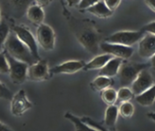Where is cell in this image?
Wrapping results in <instances>:
<instances>
[{"instance_id": "6da1fadb", "label": "cell", "mask_w": 155, "mask_h": 131, "mask_svg": "<svg viewBox=\"0 0 155 131\" xmlns=\"http://www.w3.org/2000/svg\"><path fill=\"white\" fill-rule=\"evenodd\" d=\"M74 36L78 42L92 55H96L100 48L101 34L93 21L75 20Z\"/></svg>"}, {"instance_id": "83f0119b", "label": "cell", "mask_w": 155, "mask_h": 131, "mask_svg": "<svg viewBox=\"0 0 155 131\" xmlns=\"http://www.w3.org/2000/svg\"><path fill=\"white\" fill-rule=\"evenodd\" d=\"M12 97H13V93L10 91V89L7 88V87L0 81V98L5 100H11Z\"/></svg>"}, {"instance_id": "ffe728a7", "label": "cell", "mask_w": 155, "mask_h": 131, "mask_svg": "<svg viewBox=\"0 0 155 131\" xmlns=\"http://www.w3.org/2000/svg\"><path fill=\"white\" fill-rule=\"evenodd\" d=\"M114 81L112 78L109 77H105V76H101L99 75L97 78H95L93 82L90 84L91 88L97 92H101L104 89L110 88L114 85Z\"/></svg>"}, {"instance_id": "30bf717a", "label": "cell", "mask_w": 155, "mask_h": 131, "mask_svg": "<svg viewBox=\"0 0 155 131\" xmlns=\"http://www.w3.org/2000/svg\"><path fill=\"white\" fill-rule=\"evenodd\" d=\"M100 48L104 53L110 54L113 57H119L124 60L130 59L134 53V49L133 48V47L124 46L121 44H115V43H109L105 41L103 43L101 42Z\"/></svg>"}, {"instance_id": "9c48e42d", "label": "cell", "mask_w": 155, "mask_h": 131, "mask_svg": "<svg viewBox=\"0 0 155 131\" xmlns=\"http://www.w3.org/2000/svg\"><path fill=\"white\" fill-rule=\"evenodd\" d=\"M33 107L32 102L28 99L24 89H20L13 95L10 100V110L13 116L21 117Z\"/></svg>"}, {"instance_id": "2e32d148", "label": "cell", "mask_w": 155, "mask_h": 131, "mask_svg": "<svg viewBox=\"0 0 155 131\" xmlns=\"http://www.w3.org/2000/svg\"><path fill=\"white\" fill-rule=\"evenodd\" d=\"M86 11L99 18H107V17L112 16L114 14V11L110 10L107 7V5L104 2V0H99L94 5L88 7L86 9Z\"/></svg>"}, {"instance_id": "e575fe53", "label": "cell", "mask_w": 155, "mask_h": 131, "mask_svg": "<svg viewBox=\"0 0 155 131\" xmlns=\"http://www.w3.org/2000/svg\"><path fill=\"white\" fill-rule=\"evenodd\" d=\"M80 2H81V0H66V3L70 7H74V6L77 7V5H79Z\"/></svg>"}, {"instance_id": "4fadbf2b", "label": "cell", "mask_w": 155, "mask_h": 131, "mask_svg": "<svg viewBox=\"0 0 155 131\" xmlns=\"http://www.w3.org/2000/svg\"><path fill=\"white\" fill-rule=\"evenodd\" d=\"M139 56L144 59H150L155 54V35L145 33L138 46Z\"/></svg>"}, {"instance_id": "7402d4cb", "label": "cell", "mask_w": 155, "mask_h": 131, "mask_svg": "<svg viewBox=\"0 0 155 131\" xmlns=\"http://www.w3.org/2000/svg\"><path fill=\"white\" fill-rule=\"evenodd\" d=\"M64 118H65L66 119L70 120V121L74 124L75 130H89V129H91L83 121L82 119H79V118L75 117V116L73 115L72 113H69V112L65 113Z\"/></svg>"}, {"instance_id": "7c38bea8", "label": "cell", "mask_w": 155, "mask_h": 131, "mask_svg": "<svg viewBox=\"0 0 155 131\" xmlns=\"http://www.w3.org/2000/svg\"><path fill=\"white\" fill-rule=\"evenodd\" d=\"M85 62L83 60H69L59 64L50 69L51 74H74L84 70Z\"/></svg>"}, {"instance_id": "4316f807", "label": "cell", "mask_w": 155, "mask_h": 131, "mask_svg": "<svg viewBox=\"0 0 155 131\" xmlns=\"http://www.w3.org/2000/svg\"><path fill=\"white\" fill-rule=\"evenodd\" d=\"M82 119H83V121H84V122L92 130L105 131L107 129L106 128H104V127H103L102 125H100V124L94 122L92 119H90V118H88V117H84V118H83Z\"/></svg>"}, {"instance_id": "ac0fdd59", "label": "cell", "mask_w": 155, "mask_h": 131, "mask_svg": "<svg viewBox=\"0 0 155 131\" xmlns=\"http://www.w3.org/2000/svg\"><path fill=\"white\" fill-rule=\"evenodd\" d=\"M114 57L110 54L104 53V55L96 56L94 58H93L90 62L86 63L84 70H94V69H101L105 66V64L112 59Z\"/></svg>"}, {"instance_id": "8d00e7d4", "label": "cell", "mask_w": 155, "mask_h": 131, "mask_svg": "<svg viewBox=\"0 0 155 131\" xmlns=\"http://www.w3.org/2000/svg\"><path fill=\"white\" fill-rule=\"evenodd\" d=\"M150 66L153 68V70L155 71V54L150 58Z\"/></svg>"}, {"instance_id": "4dcf8cb0", "label": "cell", "mask_w": 155, "mask_h": 131, "mask_svg": "<svg viewBox=\"0 0 155 131\" xmlns=\"http://www.w3.org/2000/svg\"><path fill=\"white\" fill-rule=\"evenodd\" d=\"M121 1L122 0H104L105 5H107V7L112 11H114L120 5Z\"/></svg>"}, {"instance_id": "f1b7e54d", "label": "cell", "mask_w": 155, "mask_h": 131, "mask_svg": "<svg viewBox=\"0 0 155 131\" xmlns=\"http://www.w3.org/2000/svg\"><path fill=\"white\" fill-rule=\"evenodd\" d=\"M9 1L15 8L19 10L28 7V4L31 2V0H9Z\"/></svg>"}, {"instance_id": "d6a6232c", "label": "cell", "mask_w": 155, "mask_h": 131, "mask_svg": "<svg viewBox=\"0 0 155 131\" xmlns=\"http://www.w3.org/2000/svg\"><path fill=\"white\" fill-rule=\"evenodd\" d=\"M34 1H35V3L36 5H40L42 7H45V6L48 5L51 3L52 0H34Z\"/></svg>"}, {"instance_id": "f35d334b", "label": "cell", "mask_w": 155, "mask_h": 131, "mask_svg": "<svg viewBox=\"0 0 155 131\" xmlns=\"http://www.w3.org/2000/svg\"><path fill=\"white\" fill-rule=\"evenodd\" d=\"M1 20L2 19H1V8H0V22H1Z\"/></svg>"}, {"instance_id": "8992f818", "label": "cell", "mask_w": 155, "mask_h": 131, "mask_svg": "<svg viewBox=\"0 0 155 131\" xmlns=\"http://www.w3.org/2000/svg\"><path fill=\"white\" fill-rule=\"evenodd\" d=\"M13 32L16 35L20 41H22L29 48L35 59H40L38 52V44L35 36L32 34L30 29L25 26H15L13 27Z\"/></svg>"}, {"instance_id": "603a6c76", "label": "cell", "mask_w": 155, "mask_h": 131, "mask_svg": "<svg viewBox=\"0 0 155 131\" xmlns=\"http://www.w3.org/2000/svg\"><path fill=\"white\" fill-rule=\"evenodd\" d=\"M134 97V94L129 87H122L117 91V102H125L130 101Z\"/></svg>"}, {"instance_id": "44dd1931", "label": "cell", "mask_w": 155, "mask_h": 131, "mask_svg": "<svg viewBox=\"0 0 155 131\" xmlns=\"http://www.w3.org/2000/svg\"><path fill=\"white\" fill-rule=\"evenodd\" d=\"M102 100L108 106L114 105L117 102V91L113 88H107L101 91Z\"/></svg>"}, {"instance_id": "8fae6325", "label": "cell", "mask_w": 155, "mask_h": 131, "mask_svg": "<svg viewBox=\"0 0 155 131\" xmlns=\"http://www.w3.org/2000/svg\"><path fill=\"white\" fill-rule=\"evenodd\" d=\"M153 84H154L153 78L147 67V68L143 69L139 73L138 77L132 84L131 88H132L134 96H138V95L143 93L149 88H151Z\"/></svg>"}, {"instance_id": "d4e9b609", "label": "cell", "mask_w": 155, "mask_h": 131, "mask_svg": "<svg viewBox=\"0 0 155 131\" xmlns=\"http://www.w3.org/2000/svg\"><path fill=\"white\" fill-rule=\"evenodd\" d=\"M9 33H10V29H9L8 25L4 20H1L0 22V51L5 46V43L8 37Z\"/></svg>"}, {"instance_id": "9a60e30c", "label": "cell", "mask_w": 155, "mask_h": 131, "mask_svg": "<svg viewBox=\"0 0 155 131\" xmlns=\"http://www.w3.org/2000/svg\"><path fill=\"white\" fill-rule=\"evenodd\" d=\"M123 61H124V59L114 57L112 59H110L105 64V66L104 67L99 69V75L109 77V78H114V77L117 76Z\"/></svg>"}, {"instance_id": "52a82bcc", "label": "cell", "mask_w": 155, "mask_h": 131, "mask_svg": "<svg viewBox=\"0 0 155 131\" xmlns=\"http://www.w3.org/2000/svg\"><path fill=\"white\" fill-rule=\"evenodd\" d=\"M50 69L46 59L40 58L28 66L27 78L31 81H45L50 78Z\"/></svg>"}, {"instance_id": "5bb4252c", "label": "cell", "mask_w": 155, "mask_h": 131, "mask_svg": "<svg viewBox=\"0 0 155 131\" xmlns=\"http://www.w3.org/2000/svg\"><path fill=\"white\" fill-rule=\"evenodd\" d=\"M26 18L29 22H31L35 26H39L45 21V11L42 6L35 4L32 5H29L26 8Z\"/></svg>"}, {"instance_id": "e0dca14e", "label": "cell", "mask_w": 155, "mask_h": 131, "mask_svg": "<svg viewBox=\"0 0 155 131\" xmlns=\"http://www.w3.org/2000/svg\"><path fill=\"white\" fill-rule=\"evenodd\" d=\"M118 115H119V109L115 105H110L107 107L106 111H105V116H104V123L106 127V129L114 130L116 122L118 119Z\"/></svg>"}, {"instance_id": "484cf974", "label": "cell", "mask_w": 155, "mask_h": 131, "mask_svg": "<svg viewBox=\"0 0 155 131\" xmlns=\"http://www.w3.org/2000/svg\"><path fill=\"white\" fill-rule=\"evenodd\" d=\"M9 73V63L5 56V52L0 51V74Z\"/></svg>"}, {"instance_id": "5b68a950", "label": "cell", "mask_w": 155, "mask_h": 131, "mask_svg": "<svg viewBox=\"0 0 155 131\" xmlns=\"http://www.w3.org/2000/svg\"><path fill=\"white\" fill-rule=\"evenodd\" d=\"M6 58L9 63V77L13 83L20 85L27 79V69L28 64L18 59L14 58L5 52Z\"/></svg>"}, {"instance_id": "836d02e7", "label": "cell", "mask_w": 155, "mask_h": 131, "mask_svg": "<svg viewBox=\"0 0 155 131\" xmlns=\"http://www.w3.org/2000/svg\"><path fill=\"white\" fill-rule=\"evenodd\" d=\"M146 5L155 13V0H144Z\"/></svg>"}, {"instance_id": "74e56055", "label": "cell", "mask_w": 155, "mask_h": 131, "mask_svg": "<svg viewBox=\"0 0 155 131\" xmlns=\"http://www.w3.org/2000/svg\"><path fill=\"white\" fill-rule=\"evenodd\" d=\"M147 117H148L150 119H152L153 121H154L155 122V112H149V113L147 114Z\"/></svg>"}, {"instance_id": "ba28073f", "label": "cell", "mask_w": 155, "mask_h": 131, "mask_svg": "<svg viewBox=\"0 0 155 131\" xmlns=\"http://www.w3.org/2000/svg\"><path fill=\"white\" fill-rule=\"evenodd\" d=\"M35 38L38 46H40L43 49L50 51L54 48L55 33L49 25L42 23L37 26Z\"/></svg>"}, {"instance_id": "277c9868", "label": "cell", "mask_w": 155, "mask_h": 131, "mask_svg": "<svg viewBox=\"0 0 155 131\" xmlns=\"http://www.w3.org/2000/svg\"><path fill=\"white\" fill-rule=\"evenodd\" d=\"M144 35L145 32L143 31L142 29L138 31H130V30L118 31L107 36L104 39V41L109 43H115V44L133 47L135 44L139 43Z\"/></svg>"}, {"instance_id": "cb8c5ba5", "label": "cell", "mask_w": 155, "mask_h": 131, "mask_svg": "<svg viewBox=\"0 0 155 131\" xmlns=\"http://www.w3.org/2000/svg\"><path fill=\"white\" fill-rule=\"evenodd\" d=\"M134 113V107L130 101L122 102L120 108H119V114L124 119H130L133 117Z\"/></svg>"}, {"instance_id": "d590c367", "label": "cell", "mask_w": 155, "mask_h": 131, "mask_svg": "<svg viewBox=\"0 0 155 131\" xmlns=\"http://www.w3.org/2000/svg\"><path fill=\"white\" fill-rule=\"evenodd\" d=\"M5 130L10 131V130H12V129H11V128H9L8 126H6L5 124H4L3 122H1V121H0V131H5Z\"/></svg>"}, {"instance_id": "1f68e13d", "label": "cell", "mask_w": 155, "mask_h": 131, "mask_svg": "<svg viewBox=\"0 0 155 131\" xmlns=\"http://www.w3.org/2000/svg\"><path fill=\"white\" fill-rule=\"evenodd\" d=\"M142 30L144 31L145 33H150V34L155 35V21H153V22L143 26L142 27Z\"/></svg>"}, {"instance_id": "3957f363", "label": "cell", "mask_w": 155, "mask_h": 131, "mask_svg": "<svg viewBox=\"0 0 155 131\" xmlns=\"http://www.w3.org/2000/svg\"><path fill=\"white\" fill-rule=\"evenodd\" d=\"M149 66L150 63H138L124 60L117 74L120 87H131L139 73L143 69L149 67Z\"/></svg>"}, {"instance_id": "f546056e", "label": "cell", "mask_w": 155, "mask_h": 131, "mask_svg": "<svg viewBox=\"0 0 155 131\" xmlns=\"http://www.w3.org/2000/svg\"><path fill=\"white\" fill-rule=\"evenodd\" d=\"M99 0H81L79 5H77V8L80 10H86L88 7L94 5L96 4Z\"/></svg>"}, {"instance_id": "d6986e66", "label": "cell", "mask_w": 155, "mask_h": 131, "mask_svg": "<svg viewBox=\"0 0 155 131\" xmlns=\"http://www.w3.org/2000/svg\"><path fill=\"white\" fill-rule=\"evenodd\" d=\"M135 100L143 107H150L155 102V83L143 93L136 96Z\"/></svg>"}, {"instance_id": "7a4b0ae2", "label": "cell", "mask_w": 155, "mask_h": 131, "mask_svg": "<svg viewBox=\"0 0 155 131\" xmlns=\"http://www.w3.org/2000/svg\"><path fill=\"white\" fill-rule=\"evenodd\" d=\"M4 47L8 55H10L15 59L25 62L28 65L36 61L29 48L22 41H20V39L13 31L9 33Z\"/></svg>"}]
</instances>
